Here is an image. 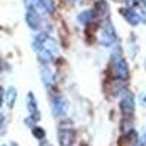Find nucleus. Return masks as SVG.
Here are the masks:
<instances>
[{
    "mask_svg": "<svg viewBox=\"0 0 146 146\" xmlns=\"http://www.w3.org/2000/svg\"><path fill=\"white\" fill-rule=\"evenodd\" d=\"M41 78H42V82H44L47 89H51L54 85H56V78L53 75V72L48 69V67H42L41 69Z\"/></svg>",
    "mask_w": 146,
    "mask_h": 146,
    "instance_id": "obj_10",
    "label": "nucleus"
},
{
    "mask_svg": "<svg viewBox=\"0 0 146 146\" xmlns=\"http://www.w3.org/2000/svg\"><path fill=\"white\" fill-rule=\"evenodd\" d=\"M5 100H6V102H7V105H9L10 108L13 107V104H15V101H16V89H15V88H9L7 92L5 94Z\"/></svg>",
    "mask_w": 146,
    "mask_h": 146,
    "instance_id": "obj_12",
    "label": "nucleus"
},
{
    "mask_svg": "<svg viewBox=\"0 0 146 146\" xmlns=\"http://www.w3.org/2000/svg\"><path fill=\"white\" fill-rule=\"evenodd\" d=\"M70 2H78V0H70Z\"/></svg>",
    "mask_w": 146,
    "mask_h": 146,
    "instance_id": "obj_17",
    "label": "nucleus"
},
{
    "mask_svg": "<svg viewBox=\"0 0 146 146\" xmlns=\"http://www.w3.org/2000/svg\"><path fill=\"white\" fill-rule=\"evenodd\" d=\"M34 50L38 54V58L42 63H51L58 54V44L54 38L47 34H38L34 36Z\"/></svg>",
    "mask_w": 146,
    "mask_h": 146,
    "instance_id": "obj_1",
    "label": "nucleus"
},
{
    "mask_svg": "<svg viewBox=\"0 0 146 146\" xmlns=\"http://www.w3.org/2000/svg\"><path fill=\"white\" fill-rule=\"evenodd\" d=\"M27 104H28V110H29V113L32 115H38V107H36V100H35V96L29 92L28 96H27Z\"/></svg>",
    "mask_w": 146,
    "mask_h": 146,
    "instance_id": "obj_11",
    "label": "nucleus"
},
{
    "mask_svg": "<svg viewBox=\"0 0 146 146\" xmlns=\"http://www.w3.org/2000/svg\"><path fill=\"white\" fill-rule=\"evenodd\" d=\"M78 19H79V22H82V23H89L92 19H94V13L91 10H85V12H82V13L78 16Z\"/></svg>",
    "mask_w": 146,
    "mask_h": 146,
    "instance_id": "obj_13",
    "label": "nucleus"
},
{
    "mask_svg": "<svg viewBox=\"0 0 146 146\" xmlns=\"http://www.w3.org/2000/svg\"><path fill=\"white\" fill-rule=\"evenodd\" d=\"M32 133H34L35 137H38V139H41V140L44 139V130H42L41 127H34Z\"/></svg>",
    "mask_w": 146,
    "mask_h": 146,
    "instance_id": "obj_14",
    "label": "nucleus"
},
{
    "mask_svg": "<svg viewBox=\"0 0 146 146\" xmlns=\"http://www.w3.org/2000/svg\"><path fill=\"white\" fill-rule=\"evenodd\" d=\"M25 19H27L28 27H29V28H32V29H35V31H41V29H44V28H45V25H44V19H42V15H40L38 12H35V10H29V9H28Z\"/></svg>",
    "mask_w": 146,
    "mask_h": 146,
    "instance_id": "obj_5",
    "label": "nucleus"
},
{
    "mask_svg": "<svg viewBox=\"0 0 146 146\" xmlns=\"http://www.w3.org/2000/svg\"><path fill=\"white\" fill-rule=\"evenodd\" d=\"M117 41V35H115V29L110 22H105L104 29H102V36H101V42L107 47L115 44Z\"/></svg>",
    "mask_w": 146,
    "mask_h": 146,
    "instance_id": "obj_7",
    "label": "nucleus"
},
{
    "mask_svg": "<svg viewBox=\"0 0 146 146\" xmlns=\"http://www.w3.org/2000/svg\"><path fill=\"white\" fill-rule=\"evenodd\" d=\"M51 110H53V114L57 117V118H64L67 117V113H69V105H67V101L62 96H56L51 102Z\"/></svg>",
    "mask_w": 146,
    "mask_h": 146,
    "instance_id": "obj_4",
    "label": "nucleus"
},
{
    "mask_svg": "<svg viewBox=\"0 0 146 146\" xmlns=\"http://www.w3.org/2000/svg\"><path fill=\"white\" fill-rule=\"evenodd\" d=\"M123 16L126 18V21L131 25H139V23L146 22V15L145 12H139L136 9H124L123 10Z\"/></svg>",
    "mask_w": 146,
    "mask_h": 146,
    "instance_id": "obj_6",
    "label": "nucleus"
},
{
    "mask_svg": "<svg viewBox=\"0 0 146 146\" xmlns=\"http://www.w3.org/2000/svg\"><path fill=\"white\" fill-rule=\"evenodd\" d=\"M140 140H142L140 143H142L143 146H146V130H145V133H143V136H142V139H140Z\"/></svg>",
    "mask_w": 146,
    "mask_h": 146,
    "instance_id": "obj_15",
    "label": "nucleus"
},
{
    "mask_svg": "<svg viewBox=\"0 0 146 146\" xmlns=\"http://www.w3.org/2000/svg\"><path fill=\"white\" fill-rule=\"evenodd\" d=\"M25 6L29 10L38 12L42 16H45L47 13H53L56 9L53 0H25Z\"/></svg>",
    "mask_w": 146,
    "mask_h": 146,
    "instance_id": "obj_2",
    "label": "nucleus"
},
{
    "mask_svg": "<svg viewBox=\"0 0 146 146\" xmlns=\"http://www.w3.org/2000/svg\"><path fill=\"white\" fill-rule=\"evenodd\" d=\"M113 64H114L115 78H118L121 80H126L129 78V66H127L126 60L121 57V54H118V56L113 54Z\"/></svg>",
    "mask_w": 146,
    "mask_h": 146,
    "instance_id": "obj_3",
    "label": "nucleus"
},
{
    "mask_svg": "<svg viewBox=\"0 0 146 146\" xmlns=\"http://www.w3.org/2000/svg\"><path fill=\"white\" fill-rule=\"evenodd\" d=\"M3 146H6V145H3Z\"/></svg>",
    "mask_w": 146,
    "mask_h": 146,
    "instance_id": "obj_18",
    "label": "nucleus"
},
{
    "mask_svg": "<svg viewBox=\"0 0 146 146\" xmlns=\"http://www.w3.org/2000/svg\"><path fill=\"white\" fill-rule=\"evenodd\" d=\"M41 146H51V143L47 142V140H42V142H41Z\"/></svg>",
    "mask_w": 146,
    "mask_h": 146,
    "instance_id": "obj_16",
    "label": "nucleus"
},
{
    "mask_svg": "<svg viewBox=\"0 0 146 146\" xmlns=\"http://www.w3.org/2000/svg\"><path fill=\"white\" fill-rule=\"evenodd\" d=\"M120 108H121V111H123L124 115H131L133 114V111H135V100H133V96L130 94L126 95L124 98L121 100Z\"/></svg>",
    "mask_w": 146,
    "mask_h": 146,
    "instance_id": "obj_9",
    "label": "nucleus"
},
{
    "mask_svg": "<svg viewBox=\"0 0 146 146\" xmlns=\"http://www.w3.org/2000/svg\"><path fill=\"white\" fill-rule=\"evenodd\" d=\"M57 135H58V140L62 143V146H70V143L75 139V131L70 127H62Z\"/></svg>",
    "mask_w": 146,
    "mask_h": 146,
    "instance_id": "obj_8",
    "label": "nucleus"
}]
</instances>
